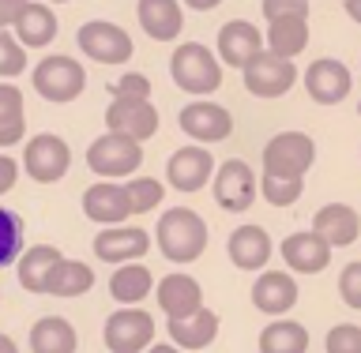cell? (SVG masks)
Masks as SVG:
<instances>
[{"label":"cell","mask_w":361,"mask_h":353,"mask_svg":"<svg viewBox=\"0 0 361 353\" xmlns=\"http://www.w3.org/2000/svg\"><path fill=\"white\" fill-rule=\"evenodd\" d=\"M309 331L298 320H275L259 331V353H305Z\"/></svg>","instance_id":"cell-32"},{"label":"cell","mask_w":361,"mask_h":353,"mask_svg":"<svg viewBox=\"0 0 361 353\" xmlns=\"http://www.w3.org/2000/svg\"><path fill=\"white\" fill-rule=\"evenodd\" d=\"M252 304L264 316H286L298 304V282L290 271H264L252 286Z\"/></svg>","instance_id":"cell-20"},{"label":"cell","mask_w":361,"mask_h":353,"mask_svg":"<svg viewBox=\"0 0 361 353\" xmlns=\"http://www.w3.org/2000/svg\"><path fill=\"white\" fill-rule=\"evenodd\" d=\"M256 196H259V185H256V173L248 169V162L230 158V162H222L214 169V203L222 211L241 214L256 203Z\"/></svg>","instance_id":"cell-10"},{"label":"cell","mask_w":361,"mask_h":353,"mask_svg":"<svg viewBox=\"0 0 361 353\" xmlns=\"http://www.w3.org/2000/svg\"><path fill=\"white\" fill-rule=\"evenodd\" d=\"M316 162V143L305 132H279L264 147V173L271 177H305Z\"/></svg>","instance_id":"cell-5"},{"label":"cell","mask_w":361,"mask_h":353,"mask_svg":"<svg viewBox=\"0 0 361 353\" xmlns=\"http://www.w3.org/2000/svg\"><path fill=\"white\" fill-rule=\"evenodd\" d=\"M16 180H19V162H16L11 154L0 151V196L16 188Z\"/></svg>","instance_id":"cell-41"},{"label":"cell","mask_w":361,"mask_h":353,"mask_svg":"<svg viewBox=\"0 0 361 353\" xmlns=\"http://www.w3.org/2000/svg\"><path fill=\"white\" fill-rule=\"evenodd\" d=\"M338 297H343L350 309H361V259L343 267V275H338Z\"/></svg>","instance_id":"cell-39"},{"label":"cell","mask_w":361,"mask_h":353,"mask_svg":"<svg viewBox=\"0 0 361 353\" xmlns=\"http://www.w3.org/2000/svg\"><path fill=\"white\" fill-rule=\"evenodd\" d=\"M106 132L128 135V140L143 143L158 132V109L151 98H113L106 109Z\"/></svg>","instance_id":"cell-11"},{"label":"cell","mask_w":361,"mask_h":353,"mask_svg":"<svg viewBox=\"0 0 361 353\" xmlns=\"http://www.w3.org/2000/svg\"><path fill=\"white\" fill-rule=\"evenodd\" d=\"M166 331L173 338V346H180L185 353H196V349H207L219 338V316L211 309H200L196 316H185V320H169Z\"/></svg>","instance_id":"cell-24"},{"label":"cell","mask_w":361,"mask_h":353,"mask_svg":"<svg viewBox=\"0 0 361 353\" xmlns=\"http://www.w3.org/2000/svg\"><path fill=\"white\" fill-rule=\"evenodd\" d=\"M79 335L64 316H42L30 327V353H75Z\"/></svg>","instance_id":"cell-26"},{"label":"cell","mask_w":361,"mask_h":353,"mask_svg":"<svg viewBox=\"0 0 361 353\" xmlns=\"http://www.w3.org/2000/svg\"><path fill=\"white\" fill-rule=\"evenodd\" d=\"M264 8V19H309V0H259Z\"/></svg>","instance_id":"cell-38"},{"label":"cell","mask_w":361,"mask_h":353,"mask_svg":"<svg viewBox=\"0 0 361 353\" xmlns=\"http://www.w3.org/2000/svg\"><path fill=\"white\" fill-rule=\"evenodd\" d=\"M151 248V233L140 225H102V233L94 237V256L102 264H140Z\"/></svg>","instance_id":"cell-12"},{"label":"cell","mask_w":361,"mask_h":353,"mask_svg":"<svg viewBox=\"0 0 361 353\" xmlns=\"http://www.w3.org/2000/svg\"><path fill=\"white\" fill-rule=\"evenodd\" d=\"M61 252H56L53 244H30L27 252L19 256V286L27 290V293H45V282H49L53 275V267L61 264Z\"/></svg>","instance_id":"cell-27"},{"label":"cell","mask_w":361,"mask_h":353,"mask_svg":"<svg viewBox=\"0 0 361 353\" xmlns=\"http://www.w3.org/2000/svg\"><path fill=\"white\" fill-rule=\"evenodd\" d=\"M259 192H264V199L271 203V207H290V203L301 199L305 177H271V173H264L259 177Z\"/></svg>","instance_id":"cell-34"},{"label":"cell","mask_w":361,"mask_h":353,"mask_svg":"<svg viewBox=\"0 0 361 353\" xmlns=\"http://www.w3.org/2000/svg\"><path fill=\"white\" fill-rule=\"evenodd\" d=\"M188 8H196V11H211V8H219L222 0H185Z\"/></svg>","instance_id":"cell-44"},{"label":"cell","mask_w":361,"mask_h":353,"mask_svg":"<svg viewBox=\"0 0 361 353\" xmlns=\"http://www.w3.org/2000/svg\"><path fill=\"white\" fill-rule=\"evenodd\" d=\"M312 230L320 233L331 248H346L361 237V218H357V211L350 207V203H327V207L316 211Z\"/></svg>","instance_id":"cell-22"},{"label":"cell","mask_w":361,"mask_h":353,"mask_svg":"<svg viewBox=\"0 0 361 353\" xmlns=\"http://www.w3.org/2000/svg\"><path fill=\"white\" fill-rule=\"evenodd\" d=\"M23 252V218L0 207V267L16 264Z\"/></svg>","instance_id":"cell-36"},{"label":"cell","mask_w":361,"mask_h":353,"mask_svg":"<svg viewBox=\"0 0 361 353\" xmlns=\"http://www.w3.org/2000/svg\"><path fill=\"white\" fill-rule=\"evenodd\" d=\"M154 320L151 312H143L140 304H124L106 320L102 338H106L109 353H143L147 346H154Z\"/></svg>","instance_id":"cell-4"},{"label":"cell","mask_w":361,"mask_h":353,"mask_svg":"<svg viewBox=\"0 0 361 353\" xmlns=\"http://www.w3.org/2000/svg\"><path fill=\"white\" fill-rule=\"evenodd\" d=\"M350 87H354V75H350V68L343 61L320 56V61L305 68V90H309L316 106H338L350 94Z\"/></svg>","instance_id":"cell-14"},{"label":"cell","mask_w":361,"mask_h":353,"mask_svg":"<svg viewBox=\"0 0 361 353\" xmlns=\"http://www.w3.org/2000/svg\"><path fill=\"white\" fill-rule=\"evenodd\" d=\"M226 252L237 271H259L271 259V237L264 225H237L226 241Z\"/></svg>","instance_id":"cell-21"},{"label":"cell","mask_w":361,"mask_h":353,"mask_svg":"<svg viewBox=\"0 0 361 353\" xmlns=\"http://www.w3.org/2000/svg\"><path fill=\"white\" fill-rule=\"evenodd\" d=\"M83 214L98 225H124V218L132 214V199L124 185H113V180H98L83 192Z\"/></svg>","instance_id":"cell-16"},{"label":"cell","mask_w":361,"mask_h":353,"mask_svg":"<svg viewBox=\"0 0 361 353\" xmlns=\"http://www.w3.org/2000/svg\"><path fill=\"white\" fill-rule=\"evenodd\" d=\"M30 83L38 90V98L53 101V106H64V101H75L83 94L87 72L75 56L56 53V56H42L38 68H34V75H30Z\"/></svg>","instance_id":"cell-3"},{"label":"cell","mask_w":361,"mask_h":353,"mask_svg":"<svg viewBox=\"0 0 361 353\" xmlns=\"http://www.w3.org/2000/svg\"><path fill=\"white\" fill-rule=\"evenodd\" d=\"M109 94L113 98H151V79L140 75V72H128L109 87Z\"/></svg>","instance_id":"cell-40"},{"label":"cell","mask_w":361,"mask_h":353,"mask_svg":"<svg viewBox=\"0 0 361 353\" xmlns=\"http://www.w3.org/2000/svg\"><path fill=\"white\" fill-rule=\"evenodd\" d=\"M90 286H94V267L79 264V259H61L45 282V293L49 297H83Z\"/></svg>","instance_id":"cell-31"},{"label":"cell","mask_w":361,"mask_h":353,"mask_svg":"<svg viewBox=\"0 0 361 353\" xmlns=\"http://www.w3.org/2000/svg\"><path fill=\"white\" fill-rule=\"evenodd\" d=\"M135 16H140V27L147 30L151 42H173L180 38V27H185V11H180L177 0H140Z\"/></svg>","instance_id":"cell-23"},{"label":"cell","mask_w":361,"mask_h":353,"mask_svg":"<svg viewBox=\"0 0 361 353\" xmlns=\"http://www.w3.org/2000/svg\"><path fill=\"white\" fill-rule=\"evenodd\" d=\"M245 90L256 98H282L286 90L298 83V68H293V61H286V56H275V53H259L252 56L245 68Z\"/></svg>","instance_id":"cell-9"},{"label":"cell","mask_w":361,"mask_h":353,"mask_svg":"<svg viewBox=\"0 0 361 353\" xmlns=\"http://www.w3.org/2000/svg\"><path fill=\"white\" fill-rule=\"evenodd\" d=\"M279 252H282V259H286V267L293 275H320V271L331 264V244H327L316 230L290 233Z\"/></svg>","instance_id":"cell-18"},{"label":"cell","mask_w":361,"mask_h":353,"mask_svg":"<svg viewBox=\"0 0 361 353\" xmlns=\"http://www.w3.org/2000/svg\"><path fill=\"white\" fill-rule=\"evenodd\" d=\"M27 72V49L11 27H0V79H16Z\"/></svg>","instance_id":"cell-35"},{"label":"cell","mask_w":361,"mask_h":353,"mask_svg":"<svg viewBox=\"0 0 361 353\" xmlns=\"http://www.w3.org/2000/svg\"><path fill=\"white\" fill-rule=\"evenodd\" d=\"M264 34L259 27H252L248 19H230L226 27L219 30V61L230 64V68H245L252 56L264 53Z\"/></svg>","instance_id":"cell-19"},{"label":"cell","mask_w":361,"mask_h":353,"mask_svg":"<svg viewBox=\"0 0 361 353\" xmlns=\"http://www.w3.org/2000/svg\"><path fill=\"white\" fill-rule=\"evenodd\" d=\"M154 241L169 264H196L203 248H207V222L192 207H173L158 218Z\"/></svg>","instance_id":"cell-1"},{"label":"cell","mask_w":361,"mask_h":353,"mask_svg":"<svg viewBox=\"0 0 361 353\" xmlns=\"http://www.w3.org/2000/svg\"><path fill=\"white\" fill-rule=\"evenodd\" d=\"M75 42H79V49H83V56H90L94 64H124V61H132V53H135L128 30L117 27V23H109V19L83 23L75 34Z\"/></svg>","instance_id":"cell-7"},{"label":"cell","mask_w":361,"mask_h":353,"mask_svg":"<svg viewBox=\"0 0 361 353\" xmlns=\"http://www.w3.org/2000/svg\"><path fill=\"white\" fill-rule=\"evenodd\" d=\"M357 117H361V106H357Z\"/></svg>","instance_id":"cell-48"},{"label":"cell","mask_w":361,"mask_h":353,"mask_svg":"<svg viewBox=\"0 0 361 353\" xmlns=\"http://www.w3.org/2000/svg\"><path fill=\"white\" fill-rule=\"evenodd\" d=\"M68 166H72V147L53 132L30 135V143L23 147V169L38 185H56L68 173Z\"/></svg>","instance_id":"cell-8"},{"label":"cell","mask_w":361,"mask_h":353,"mask_svg":"<svg viewBox=\"0 0 361 353\" xmlns=\"http://www.w3.org/2000/svg\"><path fill=\"white\" fill-rule=\"evenodd\" d=\"M177 124H180V132L196 143H222V140H230V132H233L230 109L214 106V101H188V106L177 113Z\"/></svg>","instance_id":"cell-13"},{"label":"cell","mask_w":361,"mask_h":353,"mask_svg":"<svg viewBox=\"0 0 361 353\" xmlns=\"http://www.w3.org/2000/svg\"><path fill=\"white\" fill-rule=\"evenodd\" d=\"M169 75L188 94H214L222 87V61L200 42H180L169 53Z\"/></svg>","instance_id":"cell-2"},{"label":"cell","mask_w":361,"mask_h":353,"mask_svg":"<svg viewBox=\"0 0 361 353\" xmlns=\"http://www.w3.org/2000/svg\"><path fill=\"white\" fill-rule=\"evenodd\" d=\"M154 297H158V309H162L169 320H185V316H196L203 304V290L192 275H166L162 282L154 286Z\"/></svg>","instance_id":"cell-17"},{"label":"cell","mask_w":361,"mask_h":353,"mask_svg":"<svg viewBox=\"0 0 361 353\" xmlns=\"http://www.w3.org/2000/svg\"><path fill=\"white\" fill-rule=\"evenodd\" d=\"M143 353H185V349H180V346H173V342H169V346L162 342V346H147Z\"/></svg>","instance_id":"cell-46"},{"label":"cell","mask_w":361,"mask_h":353,"mask_svg":"<svg viewBox=\"0 0 361 353\" xmlns=\"http://www.w3.org/2000/svg\"><path fill=\"white\" fill-rule=\"evenodd\" d=\"M166 177L177 192H200L207 180L214 177V162L207 147H180L169 154L166 162Z\"/></svg>","instance_id":"cell-15"},{"label":"cell","mask_w":361,"mask_h":353,"mask_svg":"<svg viewBox=\"0 0 361 353\" xmlns=\"http://www.w3.org/2000/svg\"><path fill=\"white\" fill-rule=\"evenodd\" d=\"M11 30H16V38L23 42V49H45V45H53V38H56L61 27H56V16H53V8L45 4V0L42 4L30 0V8L23 11Z\"/></svg>","instance_id":"cell-25"},{"label":"cell","mask_w":361,"mask_h":353,"mask_svg":"<svg viewBox=\"0 0 361 353\" xmlns=\"http://www.w3.org/2000/svg\"><path fill=\"white\" fill-rule=\"evenodd\" d=\"M27 8H30V0H0V27H16Z\"/></svg>","instance_id":"cell-42"},{"label":"cell","mask_w":361,"mask_h":353,"mask_svg":"<svg viewBox=\"0 0 361 353\" xmlns=\"http://www.w3.org/2000/svg\"><path fill=\"white\" fill-rule=\"evenodd\" d=\"M343 4H346V16L361 27V0H343Z\"/></svg>","instance_id":"cell-43"},{"label":"cell","mask_w":361,"mask_h":353,"mask_svg":"<svg viewBox=\"0 0 361 353\" xmlns=\"http://www.w3.org/2000/svg\"><path fill=\"white\" fill-rule=\"evenodd\" d=\"M45 4H68V0H45Z\"/></svg>","instance_id":"cell-47"},{"label":"cell","mask_w":361,"mask_h":353,"mask_svg":"<svg viewBox=\"0 0 361 353\" xmlns=\"http://www.w3.org/2000/svg\"><path fill=\"white\" fill-rule=\"evenodd\" d=\"M87 166L98 177H132L143 166V147L128 135L106 132L87 147Z\"/></svg>","instance_id":"cell-6"},{"label":"cell","mask_w":361,"mask_h":353,"mask_svg":"<svg viewBox=\"0 0 361 353\" xmlns=\"http://www.w3.org/2000/svg\"><path fill=\"white\" fill-rule=\"evenodd\" d=\"M27 135V113H23V90L11 79H0V147H16Z\"/></svg>","instance_id":"cell-29"},{"label":"cell","mask_w":361,"mask_h":353,"mask_svg":"<svg viewBox=\"0 0 361 353\" xmlns=\"http://www.w3.org/2000/svg\"><path fill=\"white\" fill-rule=\"evenodd\" d=\"M0 353H19V346H16L11 335H0Z\"/></svg>","instance_id":"cell-45"},{"label":"cell","mask_w":361,"mask_h":353,"mask_svg":"<svg viewBox=\"0 0 361 353\" xmlns=\"http://www.w3.org/2000/svg\"><path fill=\"white\" fill-rule=\"evenodd\" d=\"M154 286L158 282L151 275V267H143V264H121L109 278V293L117 304H140V301L151 297Z\"/></svg>","instance_id":"cell-28"},{"label":"cell","mask_w":361,"mask_h":353,"mask_svg":"<svg viewBox=\"0 0 361 353\" xmlns=\"http://www.w3.org/2000/svg\"><path fill=\"white\" fill-rule=\"evenodd\" d=\"M124 192H128V199H132V214H151L154 207H162V199H166V185L154 177L124 180Z\"/></svg>","instance_id":"cell-33"},{"label":"cell","mask_w":361,"mask_h":353,"mask_svg":"<svg viewBox=\"0 0 361 353\" xmlns=\"http://www.w3.org/2000/svg\"><path fill=\"white\" fill-rule=\"evenodd\" d=\"M327 353H361V327L357 323H338L327 331Z\"/></svg>","instance_id":"cell-37"},{"label":"cell","mask_w":361,"mask_h":353,"mask_svg":"<svg viewBox=\"0 0 361 353\" xmlns=\"http://www.w3.org/2000/svg\"><path fill=\"white\" fill-rule=\"evenodd\" d=\"M264 42H267V53L293 61V56H301L305 45H309V19H275V23H267Z\"/></svg>","instance_id":"cell-30"}]
</instances>
